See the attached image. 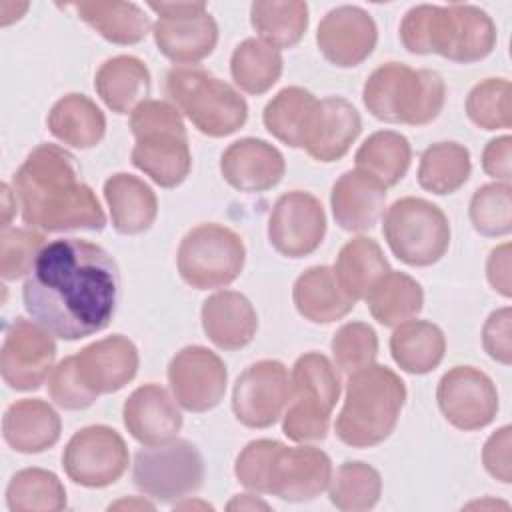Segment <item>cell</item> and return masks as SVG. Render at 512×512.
Returning <instances> with one entry per match:
<instances>
[{
  "mask_svg": "<svg viewBox=\"0 0 512 512\" xmlns=\"http://www.w3.org/2000/svg\"><path fill=\"white\" fill-rule=\"evenodd\" d=\"M120 298L116 260L82 238L48 242L22 286V302L34 322L56 338L80 340L102 332Z\"/></svg>",
  "mask_w": 512,
  "mask_h": 512,
  "instance_id": "6da1fadb",
  "label": "cell"
},
{
  "mask_svg": "<svg viewBox=\"0 0 512 512\" xmlns=\"http://www.w3.org/2000/svg\"><path fill=\"white\" fill-rule=\"evenodd\" d=\"M12 182L22 220L30 228L100 232L106 226L100 200L82 182L76 158L56 144H38L14 172Z\"/></svg>",
  "mask_w": 512,
  "mask_h": 512,
  "instance_id": "7a4b0ae2",
  "label": "cell"
},
{
  "mask_svg": "<svg viewBox=\"0 0 512 512\" xmlns=\"http://www.w3.org/2000/svg\"><path fill=\"white\" fill-rule=\"evenodd\" d=\"M332 472L324 450L308 444L286 446L270 438L248 442L234 462V476L244 488L284 502L314 500L328 488Z\"/></svg>",
  "mask_w": 512,
  "mask_h": 512,
  "instance_id": "3957f363",
  "label": "cell"
},
{
  "mask_svg": "<svg viewBox=\"0 0 512 512\" xmlns=\"http://www.w3.org/2000/svg\"><path fill=\"white\" fill-rule=\"evenodd\" d=\"M400 42L412 54H438L452 62H478L496 46L492 18L472 4H420L400 22Z\"/></svg>",
  "mask_w": 512,
  "mask_h": 512,
  "instance_id": "277c9868",
  "label": "cell"
},
{
  "mask_svg": "<svg viewBox=\"0 0 512 512\" xmlns=\"http://www.w3.org/2000/svg\"><path fill=\"white\" fill-rule=\"evenodd\" d=\"M404 402V380L388 366L370 364L348 378L336 436L352 448L378 446L394 432Z\"/></svg>",
  "mask_w": 512,
  "mask_h": 512,
  "instance_id": "5b68a950",
  "label": "cell"
},
{
  "mask_svg": "<svg viewBox=\"0 0 512 512\" xmlns=\"http://www.w3.org/2000/svg\"><path fill=\"white\" fill-rule=\"evenodd\" d=\"M136 140L132 164L160 188L180 186L192 168V154L182 114L172 102L144 100L130 114Z\"/></svg>",
  "mask_w": 512,
  "mask_h": 512,
  "instance_id": "8992f818",
  "label": "cell"
},
{
  "mask_svg": "<svg viewBox=\"0 0 512 512\" xmlns=\"http://www.w3.org/2000/svg\"><path fill=\"white\" fill-rule=\"evenodd\" d=\"M362 100L376 120L424 126L442 112L446 84L436 70L386 62L372 70L364 82Z\"/></svg>",
  "mask_w": 512,
  "mask_h": 512,
  "instance_id": "52a82bcc",
  "label": "cell"
},
{
  "mask_svg": "<svg viewBox=\"0 0 512 512\" xmlns=\"http://www.w3.org/2000/svg\"><path fill=\"white\" fill-rule=\"evenodd\" d=\"M166 96L192 126L210 138L238 132L248 120L244 96L200 66H174L166 74Z\"/></svg>",
  "mask_w": 512,
  "mask_h": 512,
  "instance_id": "ba28073f",
  "label": "cell"
},
{
  "mask_svg": "<svg viewBox=\"0 0 512 512\" xmlns=\"http://www.w3.org/2000/svg\"><path fill=\"white\" fill-rule=\"evenodd\" d=\"M340 374L320 352L302 354L290 374V400L282 414V432L298 444L328 436L330 416L340 398Z\"/></svg>",
  "mask_w": 512,
  "mask_h": 512,
  "instance_id": "9c48e42d",
  "label": "cell"
},
{
  "mask_svg": "<svg viewBox=\"0 0 512 512\" xmlns=\"http://www.w3.org/2000/svg\"><path fill=\"white\" fill-rule=\"evenodd\" d=\"M382 232L392 254L416 268L442 260L452 236L442 208L416 196H404L386 210Z\"/></svg>",
  "mask_w": 512,
  "mask_h": 512,
  "instance_id": "30bf717a",
  "label": "cell"
},
{
  "mask_svg": "<svg viewBox=\"0 0 512 512\" xmlns=\"http://www.w3.org/2000/svg\"><path fill=\"white\" fill-rule=\"evenodd\" d=\"M246 262V246L232 228L202 222L180 240L176 264L180 278L196 290H214L232 284Z\"/></svg>",
  "mask_w": 512,
  "mask_h": 512,
  "instance_id": "8fae6325",
  "label": "cell"
},
{
  "mask_svg": "<svg viewBox=\"0 0 512 512\" xmlns=\"http://www.w3.org/2000/svg\"><path fill=\"white\" fill-rule=\"evenodd\" d=\"M132 480L144 496L172 504L200 490L204 482V458L190 440L172 438L136 452Z\"/></svg>",
  "mask_w": 512,
  "mask_h": 512,
  "instance_id": "7c38bea8",
  "label": "cell"
},
{
  "mask_svg": "<svg viewBox=\"0 0 512 512\" xmlns=\"http://www.w3.org/2000/svg\"><path fill=\"white\" fill-rule=\"evenodd\" d=\"M156 12L154 42L162 56L178 66H196L218 44V24L206 2H148Z\"/></svg>",
  "mask_w": 512,
  "mask_h": 512,
  "instance_id": "4fadbf2b",
  "label": "cell"
},
{
  "mask_svg": "<svg viewBox=\"0 0 512 512\" xmlns=\"http://www.w3.org/2000/svg\"><path fill=\"white\" fill-rule=\"evenodd\" d=\"M128 460L124 438L104 424L80 428L62 452L66 476L84 488H106L118 482L128 468Z\"/></svg>",
  "mask_w": 512,
  "mask_h": 512,
  "instance_id": "5bb4252c",
  "label": "cell"
},
{
  "mask_svg": "<svg viewBox=\"0 0 512 512\" xmlns=\"http://www.w3.org/2000/svg\"><path fill=\"white\" fill-rule=\"evenodd\" d=\"M56 342L34 320L18 316L6 330L0 350V374L12 390H36L54 368Z\"/></svg>",
  "mask_w": 512,
  "mask_h": 512,
  "instance_id": "9a60e30c",
  "label": "cell"
},
{
  "mask_svg": "<svg viewBox=\"0 0 512 512\" xmlns=\"http://www.w3.org/2000/svg\"><path fill=\"white\" fill-rule=\"evenodd\" d=\"M290 400V374L280 360H258L234 382L232 412L246 428H268L280 420Z\"/></svg>",
  "mask_w": 512,
  "mask_h": 512,
  "instance_id": "2e32d148",
  "label": "cell"
},
{
  "mask_svg": "<svg viewBox=\"0 0 512 512\" xmlns=\"http://www.w3.org/2000/svg\"><path fill=\"white\" fill-rule=\"evenodd\" d=\"M442 416L458 430L486 428L498 412V390L492 378L474 366H454L442 374L436 388Z\"/></svg>",
  "mask_w": 512,
  "mask_h": 512,
  "instance_id": "e0dca14e",
  "label": "cell"
},
{
  "mask_svg": "<svg viewBox=\"0 0 512 512\" xmlns=\"http://www.w3.org/2000/svg\"><path fill=\"white\" fill-rule=\"evenodd\" d=\"M168 384L178 406L200 414L222 402L228 370L222 358L206 346H184L168 364Z\"/></svg>",
  "mask_w": 512,
  "mask_h": 512,
  "instance_id": "ac0fdd59",
  "label": "cell"
},
{
  "mask_svg": "<svg viewBox=\"0 0 512 512\" xmlns=\"http://www.w3.org/2000/svg\"><path fill=\"white\" fill-rule=\"evenodd\" d=\"M326 236L322 202L304 190L282 194L268 220V240L286 258H304L318 250Z\"/></svg>",
  "mask_w": 512,
  "mask_h": 512,
  "instance_id": "d6986e66",
  "label": "cell"
},
{
  "mask_svg": "<svg viewBox=\"0 0 512 512\" xmlns=\"http://www.w3.org/2000/svg\"><path fill=\"white\" fill-rule=\"evenodd\" d=\"M378 28L374 18L360 6H336L320 20L316 44L320 54L338 68L362 64L376 48Z\"/></svg>",
  "mask_w": 512,
  "mask_h": 512,
  "instance_id": "ffe728a7",
  "label": "cell"
},
{
  "mask_svg": "<svg viewBox=\"0 0 512 512\" xmlns=\"http://www.w3.org/2000/svg\"><path fill=\"white\" fill-rule=\"evenodd\" d=\"M362 132V118L352 102L342 96H328L316 102L302 148L318 162H336Z\"/></svg>",
  "mask_w": 512,
  "mask_h": 512,
  "instance_id": "44dd1931",
  "label": "cell"
},
{
  "mask_svg": "<svg viewBox=\"0 0 512 512\" xmlns=\"http://www.w3.org/2000/svg\"><path fill=\"white\" fill-rule=\"evenodd\" d=\"M74 358L84 384L98 396L122 390L134 380L140 364L136 344L122 334L84 346Z\"/></svg>",
  "mask_w": 512,
  "mask_h": 512,
  "instance_id": "7402d4cb",
  "label": "cell"
},
{
  "mask_svg": "<svg viewBox=\"0 0 512 512\" xmlns=\"http://www.w3.org/2000/svg\"><path fill=\"white\" fill-rule=\"evenodd\" d=\"M286 172L282 152L262 138H240L220 156V174L240 192L254 194L274 188Z\"/></svg>",
  "mask_w": 512,
  "mask_h": 512,
  "instance_id": "603a6c76",
  "label": "cell"
},
{
  "mask_svg": "<svg viewBox=\"0 0 512 512\" xmlns=\"http://www.w3.org/2000/svg\"><path fill=\"white\" fill-rule=\"evenodd\" d=\"M122 420L128 434L142 446H156L178 436L182 412L174 396L160 384L138 386L122 406Z\"/></svg>",
  "mask_w": 512,
  "mask_h": 512,
  "instance_id": "cb8c5ba5",
  "label": "cell"
},
{
  "mask_svg": "<svg viewBox=\"0 0 512 512\" xmlns=\"http://www.w3.org/2000/svg\"><path fill=\"white\" fill-rule=\"evenodd\" d=\"M386 186L360 170L344 172L332 186L330 208L346 232L372 230L384 216Z\"/></svg>",
  "mask_w": 512,
  "mask_h": 512,
  "instance_id": "d4e9b609",
  "label": "cell"
},
{
  "mask_svg": "<svg viewBox=\"0 0 512 512\" xmlns=\"http://www.w3.org/2000/svg\"><path fill=\"white\" fill-rule=\"evenodd\" d=\"M202 330L220 350L248 346L258 330V314L252 302L236 290H220L202 302Z\"/></svg>",
  "mask_w": 512,
  "mask_h": 512,
  "instance_id": "484cf974",
  "label": "cell"
},
{
  "mask_svg": "<svg viewBox=\"0 0 512 512\" xmlns=\"http://www.w3.org/2000/svg\"><path fill=\"white\" fill-rule=\"evenodd\" d=\"M60 430L58 412L40 398L16 400L2 418V436L20 454H40L52 448L60 438Z\"/></svg>",
  "mask_w": 512,
  "mask_h": 512,
  "instance_id": "4316f807",
  "label": "cell"
},
{
  "mask_svg": "<svg viewBox=\"0 0 512 512\" xmlns=\"http://www.w3.org/2000/svg\"><path fill=\"white\" fill-rule=\"evenodd\" d=\"M292 302L298 314L314 324L342 320L356 306V300L344 292L330 266L304 270L292 286Z\"/></svg>",
  "mask_w": 512,
  "mask_h": 512,
  "instance_id": "83f0119b",
  "label": "cell"
},
{
  "mask_svg": "<svg viewBox=\"0 0 512 512\" xmlns=\"http://www.w3.org/2000/svg\"><path fill=\"white\" fill-rule=\"evenodd\" d=\"M104 200L112 226L118 234L136 236L146 232L158 216L154 190L134 174L116 172L104 182Z\"/></svg>",
  "mask_w": 512,
  "mask_h": 512,
  "instance_id": "f1b7e54d",
  "label": "cell"
},
{
  "mask_svg": "<svg viewBox=\"0 0 512 512\" xmlns=\"http://www.w3.org/2000/svg\"><path fill=\"white\" fill-rule=\"evenodd\" d=\"M94 88L102 102L116 114H132V110L148 100L150 70L130 54H118L104 60L94 76Z\"/></svg>",
  "mask_w": 512,
  "mask_h": 512,
  "instance_id": "f546056e",
  "label": "cell"
},
{
  "mask_svg": "<svg viewBox=\"0 0 512 512\" xmlns=\"http://www.w3.org/2000/svg\"><path fill=\"white\" fill-rule=\"evenodd\" d=\"M72 8L82 22L94 28L104 40L120 46L138 44L146 38L154 26L146 12L134 2L96 0V2H72Z\"/></svg>",
  "mask_w": 512,
  "mask_h": 512,
  "instance_id": "4dcf8cb0",
  "label": "cell"
},
{
  "mask_svg": "<svg viewBox=\"0 0 512 512\" xmlns=\"http://www.w3.org/2000/svg\"><path fill=\"white\" fill-rule=\"evenodd\" d=\"M48 130L66 146L88 150L102 142L106 134V116L88 96L70 92L62 96L48 112Z\"/></svg>",
  "mask_w": 512,
  "mask_h": 512,
  "instance_id": "1f68e13d",
  "label": "cell"
},
{
  "mask_svg": "<svg viewBox=\"0 0 512 512\" xmlns=\"http://www.w3.org/2000/svg\"><path fill=\"white\" fill-rule=\"evenodd\" d=\"M332 270L344 292L358 302L366 300L392 268L374 238L356 236L340 248Z\"/></svg>",
  "mask_w": 512,
  "mask_h": 512,
  "instance_id": "d6a6232c",
  "label": "cell"
},
{
  "mask_svg": "<svg viewBox=\"0 0 512 512\" xmlns=\"http://www.w3.org/2000/svg\"><path fill=\"white\" fill-rule=\"evenodd\" d=\"M446 336L440 326L428 320H408L394 328L390 354L400 370L408 374H428L444 360Z\"/></svg>",
  "mask_w": 512,
  "mask_h": 512,
  "instance_id": "836d02e7",
  "label": "cell"
},
{
  "mask_svg": "<svg viewBox=\"0 0 512 512\" xmlns=\"http://www.w3.org/2000/svg\"><path fill=\"white\" fill-rule=\"evenodd\" d=\"M356 170L372 176L380 184L396 186L408 172L412 148L406 136L394 130L370 134L356 150Z\"/></svg>",
  "mask_w": 512,
  "mask_h": 512,
  "instance_id": "e575fe53",
  "label": "cell"
},
{
  "mask_svg": "<svg viewBox=\"0 0 512 512\" xmlns=\"http://www.w3.org/2000/svg\"><path fill=\"white\" fill-rule=\"evenodd\" d=\"M250 24L262 42L282 50L296 46L308 28V4L300 0H256Z\"/></svg>",
  "mask_w": 512,
  "mask_h": 512,
  "instance_id": "d590c367",
  "label": "cell"
},
{
  "mask_svg": "<svg viewBox=\"0 0 512 512\" xmlns=\"http://www.w3.org/2000/svg\"><path fill=\"white\" fill-rule=\"evenodd\" d=\"M372 318L388 328L416 318L424 306V290L406 272L390 270L366 298Z\"/></svg>",
  "mask_w": 512,
  "mask_h": 512,
  "instance_id": "8d00e7d4",
  "label": "cell"
},
{
  "mask_svg": "<svg viewBox=\"0 0 512 512\" xmlns=\"http://www.w3.org/2000/svg\"><path fill=\"white\" fill-rule=\"evenodd\" d=\"M472 172L470 150L458 142H436L428 146L418 164V184L436 196L460 190Z\"/></svg>",
  "mask_w": 512,
  "mask_h": 512,
  "instance_id": "74e56055",
  "label": "cell"
},
{
  "mask_svg": "<svg viewBox=\"0 0 512 512\" xmlns=\"http://www.w3.org/2000/svg\"><path fill=\"white\" fill-rule=\"evenodd\" d=\"M282 54L278 48L260 38L242 40L230 58V74L234 84L246 94L260 96L268 92L282 76Z\"/></svg>",
  "mask_w": 512,
  "mask_h": 512,
  "instance_id": "f35d334b",
  "label": "cell"
},
{
  "mask_svg": "<svg viewBox=\"0 0 512 512\" xmlns=\"http://www.w3.org/2000/svg\"><path fill=\"white\" fill-rule=\"evenodd\" d=\"M318 98L302 86L282 88L262 112L266 130L290 148H302V140Z\"/></svg>",
  "mask_w": 512,
  "mask_h": 512,
  "instance_id": "ab89813d",
  "label": "cell"
},
{
  "mask_svg": "<svg viewBox=\"0 0 512 512\" xmlns=\"http://www.w3.org/2000/svg\"><path fill=\"white\" fill-rule=\"evenodd\" d=\"M6 506L10 512H56L66 508V488L50 470L22 468L8 482Z\"/></svg>",
  "mask_w": 512,
  "mask_h": 512,
  "instance_id": "60d3db41",
  "label": "cell"
},
{
  "mask_svg": "<svg viewBox=\"0 0 512 512\" xmlns=\"http://www.w3.org/2000/svg\"><path fill=\"white\" fill-rule=\"evenodd\" d=\"M382 494L380 472L360 460L342 462L328 484L330 502L344 512H364L378 504Z\"/></svg>",
  "mask_w": 512,
  "mask_h": 512,
  "instance_id": "b9f144b4",
  "label": "cell"
},
{
  "mask_svg": "<svg viewBox=\"0 0 512 512\" xmlns=\"http://www.w3.org/2000/svg\"><path fill=\"white\" fill-rule=\"evenodd\" d=\"M474 230L482 236H506L512 230V188L506 182L480 186L468 206Z\"/></svg>",
  "mask_w": 512,
  "mask_h": 512,
  "instance_id": "7bdbcfd3",
  "label": "cell"
},
{
  "mask_svg": "<svg viewBox=\"0 0 512 512\" xmlns=\"http://www.w3.org/2000/svg\"><path fill=\"white\" fill-rule=\"evenodd\" d=\"M468 118L482 130H508L512 126L510 82L486 78L472 86L466 98Z\"/></svg>",
  "mask_w": 512,
  "mask_h": 512,
  "instance_id": "ee69618b",
  "label": "cell"
},
{
  "mask_svg": "<svg viewBox=\"0 0 512 512\" xmlns=\"http://www.w3.org/2000/svg\"><path fill=\"white\" fill-rule=\"evenodd\" d=\"M334 366L344 374H354L376 362L378 336L376 330L366 322L342 324L330 342Z\"/></svg>",
  "mask_w": 512,
  "mask_h": 512,
  "instance_id": "f6af8a7d",
  "label": "cell"
},
{
  "mask_svg": "<svg viewBox=\"0 0 512 512\" xmlns=\"http://www.w3.org/2000/svg\"><path fill=\"white\" fill-rule=\"evenodd\" d=\"M46 244L44 234L36 228H4L0 234V276L8 282L28 276Z\"/></svg>",
  "mask_w": 512,
  "mask_h": 512,
  "instance_id": "bcb514c9",
  "label": "cell"
},
{
  "mask_svg": "<svg viewBox=\"0 0 512 512\" xmlns=\"http://www.w3.org/2000/svg\"><path fill=\"white\" fill-rule=\"evenodd\" d=\"M48 394L52 402L64 410H84L98 400V394L84 384L74 356L60 360L52 368L48 376Z\"/></svg>",
  "mask_w": 512,
  "mask_h": 512,
  "instance_id": "7dc6e473",
  "label": "cell"
},
{
  "mask_svg": "<svg viewBox=\"0 0 512 512\" xmlns=\"http://www.w3.org/2000/svg\"><path fill=\"white\" fill-rule=\"evenodd\" d=\"M510 324H512V312L508 306H504L494 310L482 326V346L486 354L504 366L512 362Z\"/></svg>",
  "mask_w": 512,
  "mask_h": 512,
  "instance_id": "c3c4849f",
  "label": "cell"
},
{
  "mask_svg": "<svg viewBox=\"0 0 512 512\" xmlns=\"http://www.w3.org/2000/svg\"><path fill=\"white\" fill-rule=\"evenodd\" d=\"M510 432L512 428L506 424L502 428H498L484 444L482 450V464L486 468V472L504 482L510 484L512 482V464H510Z\"/></svg>",
  "mask_w": 512,
  "mask_h": 512,
  "instance_id": "681fc988",
  "label": "cell"
},
{
  "mask_svg": "<svg viewBox=\"0 0 512 512\" xmlns=\"http://www.w3.org/2000/svg\"><path fill=\"white\" fill-rule=\"evenodd\" d=\"M510 156H512V138L508 134L492 138L482 152V170L492 176L496 182L510 184Z\"/></svg>",
  "mask_w": 512,
  "mask_h": 512,
  "instance_id": "f907efd6",
  "label": "cell"
},
{
  "mask_svg": "<svg viewBox=\"0 0 512 512\" xmlns=\"http://www.w3.org/2000/svg\"><path fill=\"white\" fill-rule=\"evenodd\" d=\"M486 278L488 284L504 298H510V244L504 242L490 250L486 260Z\"/></svg>",
  "mask_w": 512,
  "mask_h": 512,
  "instance_id": "816d5d0a",
  "label": "cell"
},
{
  "mask_svg": "<svg viewBox=\"0 0 512 512\" xmlns=\"http://www.w3.org/2000/svg\"><path fill=\"white\" fill-rule=\"evenodd\" d=\"M226 508H228V510H256V508L268 510V504L262 502V500H258V498H254L252 494H236V496L228 502Z\"/></svg>",
  "mask_w": 512,
  "mask_h": 512,
  "instance_id": "f5cc1de1",
  "label": "cell"
},
{
  "mask_svg": "<svg viewBox=\"0 0 512 512\" xmlns=\"http://www.w3.org/2000/svg\"><path fill=\"white\" fill-rule=\"evenodd\" d=\"M16 194L10 192V186L8 184H2V208H4V220H2V230L4 228H10V216L16 208Z\"/></svg>",
  "mask_w": 512,
  "mask_h": 512,
  "instance_id": "db71d44e",
  "label": "cell"
},
{
  "mask_svg": "<svg viewBox=\"0 0 512 512\" xmlns=\"http://www.w3.org/2000/svg\"><path fill=\"white\" fill-rule=\"evenodd\" d=\"M112 508H148V510H152L154 504H150L146 500H120L116 504H110V510Z\"/></svg>",
  "mask_w": 512,
  "mask_h": 512,
  "instance_id": "11a10c76",
  "label": "cell"
}]
</instances>
